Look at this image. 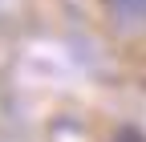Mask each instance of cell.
Instances as JSON below:
<instances>
[{"label": "cell", "instance_id": "1", "mask_svg": "<svg viewBox=\"0 0 146 142\" xmlns=\"http://www.w3.org/2000/svg\"><path fill=\"white\" fill-rule=\"evenodd\" d=\"M110 8L130 21H146V0H110Z\"/></svg>", "mask_w": 146, "mask_h": 142}, {"label": "cell", "instance_id": "2", "mask_svg": "<svg viewBox=\"0 0 146 142\" xmlns=\"http://www.w3.org/2000/svg\"><path fill=\"white\" fill-rule=\"evenodd\" d=\"M122 142H142V138H134V134H126V138H122Z\"/></svg>", "mask_w": 146, "mask_h": 142}]
</instances>
